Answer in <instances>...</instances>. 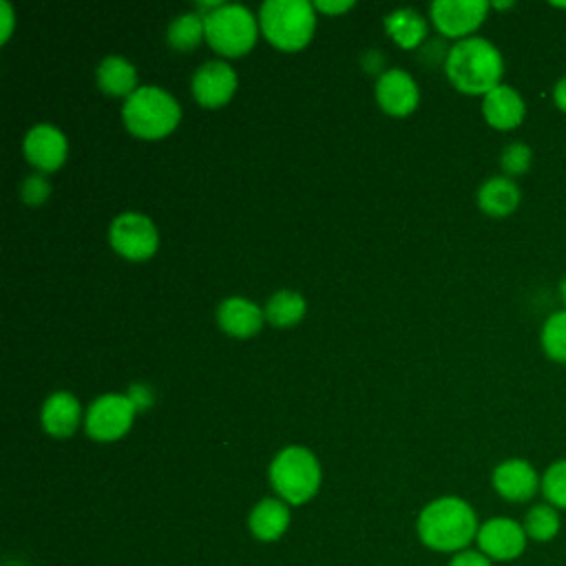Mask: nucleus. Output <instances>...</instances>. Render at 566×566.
Wrapping results in <instances>:
<instances>
[{
  "label": "nucleus",
  "instance_id": "obj_23",
  "mask_svg": "<svg viewBox=\"0 0 566 566\" xmlns=\"http://www.w3.org/2000/svg\"><path fill=\"white\" fill-rule=\"evenodd\" d=\"M539 345L548 360L566 365V307L551 312L539 329Z\"/></svg>",
  "mask_w": 566,
  "mask_h": 566
},
{
  "label": "nucleus",
  "instance_id": "obj_35",
  "mask_svg": "<svg viewBox=\"0 0 566 566\" xmlns=\"http://www.w3.org/2000/svg\"><path fill=\"white\" fill-rule=\"evenodd\" d=\"M491 7H495V9H511L513 2H493Z\"/></svg>",
  "mask_w": 566,
  "mask_h": 566
},
{
  "label": "nucleus",
  "instance_id": "obj_22",
  "mask_svg": "<svg viewBox=\"0 0 566 566\" xmlns=\"http://www.w3.org/2000/svg\"><path fill=\"white\" fill-rule=\"evenodd\" d=\"M522 526L526 531L528 542L548 544L562 531V511H557L548 502H537L526 511V515L522 520Z\"/></svg>",
  "mask_w": 566,
  "mask_h": 566
},
{
  "label": "nucleus",
  "instance_id": "obj_6",
  "mask_svg": "<svg viewBox=\"0 0 566 566\" xmlns=\"http://www.w3.org/2000/svg\"><path fill=\"white\" fill-rule=\"evenodd\" d=\"M206 42L226 57L248 53L256 42V20L243 4H221L203 13Z\"/></svg>",
  "mask_w": 566,
  "mask_h": 566
},
{
  "label": "nucleus",
  "instance_id": "obj_8",
  "mask_svg": "<svg viewBox=\"0 0 566 566\" xmlns=\"http://www.w3.org/2000/svg\"><path fill=\"white\" fill-rule=\"evenodd\" d=\"M135 405L124 394H106L97 398L86 413V433L97 442H113L122 438L135 418Z\"/></svg>",
  "mask_w": 566,
  "mask_h": 566
},
{
  "label": "nucleus",
  "instance_id": "obj_32",
  "mask_svg": "<svg viewBox=\"0 0 566 566\" xmlns=\"http://www.w3.org/2000/svg\"><path fill=\"white\" fill-rule=\"evenodd\" d=\"M354 2H325V0H318L314 2V9L323 11V13H343L347 9H352Z\"/></svg>",
  "mask_w": 566,
  "mask_h": 566
},
{
  "label": "nucleus",
  "instance_id": "obj_5",
  "mask_svg": "<svg viewBox=\"0 0 566 566\" xmlns=\"http://www.w3.org/2000/svg\"><path fill=\"white\" fill-rule=\"evenodd\" d=\"M270 482L285 504H305L321 486V464L305 447H287L272 460Z\"/></svg>",
  "mask_w": 566,
  "mask_h": 566
},
{
  "label": "nucleus",
  "instance_id": "obj_16",
  "mask_svg": "<svg viewBox=\"0 0 566 566\" xmlns=\"http://www.w3.org/2000/svg\"><path fill=\"white\" fill-rule=\"evenodd\" d=\"M263 318H265V312L256 303L241 296L223 298L217 310V321L221 329L237 338L254 336L261 329Z\"/></svg>",
  "mask_w": 566,
  "mask_h": 566
},
{
  "label": "nucleus",
  "instance_id": "obj_31",
  "mask_svg": "<svg viewBox=\"0 0 566 566\" xmlns=\"http://www.w3.org/2000/svg\"><path fill=\"white\" fill-rule=\"evenodd\" d=\"M551 97H553L555 108H557V111H562V113H566V75H562V77L553 84V88H551Z\"/></svg>",
  "mask_w": 566,
  "mask_h": 566
},
{
  "label": "nucleus",
  "instance_id": "obj_28",
  "mask_svg": "<svg viewBox=\"0 0 566 566\" xmlns=\"http://www.w3.org/2000/svg\"><path fill=\"white\" fill-rule=\"evenodd\" d=\"M20 192H22V199H24L29 206H40V203L49 197L51 184L46 181L44 175H31V177H27V179L22 181Z\"/></svg>",
  "mask_w": 566,
  "mask_h": 566
},
{
  "label": "nucleus",
  "instance_id": "obj_17",
  "mask_svg": "<svg viewBox=\"0 0 566 566\" xmlns=\"http://www.w3.org/2000/svg\"><path fill=\"white\" fill-rule=\"evenodd\" d=\"M522 201V190L515 179L506 175H495L486 179L478 190V206L489 217H509L517 210Z\"/></svg>",
  "mask_w": 566,
  "mask_h": 566
},
{
  "label": "nucleus",
  "instance_id": "obj_15",
  "mask_svg": "<svg viewBox=\"0 0 566 566\" xmlns=\"http://www.w3.org/2000/svg\"><path fill=\"white\" fill-rule=\"evenodd\" d=\"M482 115L495 130H513L526 117L524 97L509 84H500L482 97Z\"/></svg>",
  "mask_w": 566,
  "mask_h": 566
},
{
  "label": "nucleus",
  "instance_id": "obj_11",
  "mask_svg": "<svg viewBox=\"0 0 566 566\" xmlns=\"http://www.w3.org/2000/svg\"><path fill=\"white\" fill-rule=\"evenodd\" d=\"M491 484L502 500L524 504V502H531L539 493L542 475L528 460L509 458V460H502L493 469Z\"/></svg>",
  "mask_w": 566,
  "mask_h": 566
},
{
  "label": "nucleus",
  "instance_id": "obj_3",
  "mask_svg": "<svg viewBox=\"0 0 566 566\" xmlns=\"http://www.w3.org/2000/svg\"><path fill=\"white\" fill-rule=\"evenodd\" d=\"M126 128L142 139H161L172 133L181 119L177 99L159 86H139L126 97L122 108Z\"/></svg>",
  "mask_w": 566,
  "mask_h": 566
},
{
  "label": "nucleus",
  "instance_id": "obj_13",
  "mask_svg": "<svg viewBox=\"0 0 566 566\" xmlns=\"http://www.w3.org/2000/svg\"><path fill=\"white\" fill-rule=\"evenodd\" d=\"M66 137L51 124L33 126L24 137V155L42 172L57 170L66 159Z\"/></svg>",
  "mask_w": 566,
  "mask_h": 566
},
{
  "label": "nucleus",
  "instance_id": "obj_14",
  "mask_svg": "<svg viewBox=\"0 0 566 566\" xmlns=\"http://www.w3.org/2000/svg\"><path fill=\"white\" fill-rule=\"evenodd\" d=\"M376 99L385 113L402 117L418 106L420 95L413 77L407 71L389 69L376 82Z\"/></svg>",
  "mask_w": 566,
  "mask_h": 566
},
{
  "label": "nucleus",
  "instance_id": "obj_4",
  "mask_svg": "<svg viewBox=\"0 0 566 566\" xmlns=\"http://www.w3.org/2000/svg\"><path fill=\"white\" fill-rule=\"evenodd\" d=\"M259 24L276 49L298 51L314 35V4L307 0H268L261 4Z\"/></svg>",
  "mask_w": 566,
  "mask_h": 566
},
{
  "label": "nucleus",
  "instance_id": "obj_9",
  "mask_svg": "<svg viewBox=\"0 0 566 566\" xmlns=\"http://www.w3.org/2000/svg\"><path fill=\"white\" fill-rule=\"evenodd\" d=\"M478 551L491 562H513L526 551L528 537L522 522L513 517H491L478 528Z\"/></svg>",
  "mask_w": 566,
  "mask_h": 566
},
{
  "label": "nucleus",
  "instance_id": "obj_10",
  "mask_svg": "<svg viewBox=\"0 0 566 566\" xmlns=\"http://www.w3.org/2000/svg\"><path fill=\"white\" fill-rule=\"evenodd\" d=\"M491 2L484 0H436L431 20L444 38L467 40L486 20Z\"/></svg>",
  "mask_w": 566,
  "mask_h": 566
},
{
  "label": "nucleus",
  "instance_id": "obj_33",
  "mask_svg": "<svg viewBox=\"0 0 566 566\" xmlns=\"http://www.w3.org/2000/svg\"><path fill=\"white\" fill-rule=\"evenodd\" d=\"M0 9H2V22H4V31L0 35V42H7L9 35H11V27H13V11H11L9 2H0Z\"/></svg>",
  "mask_w": 566,
  "mask_h": 566
},
{
  "label": "nucleus",
  "instance_id": "obj_26",
  "mask_svg": "<svg viewBox=\"0 0 566 566\" xmlns=\"http://www.w3.org/2000/svg\"><path fill=\"white\" fill-rule=\"evenodd\" d=\"M539 493L544 495V502L557 511H566V458H559L544 469Z\"/></svg>",
  "mask_w": 566,
  "mask_h": 566
},
{
  "label": "nucleus",
  "instance_id": "obj_27",
  "mask_svg": "<svg viewBox=\"0 0 566 566\" xmlns=\"http://www.w3.org/2000/svg\"><path fill=\"white\" fill-rule=\"evenodd\" d=\"M533 164V150L526 142H511L500 153V168L506 177L515 179L531 170Z\"/></svg>",
  "mask_w": 566,
  "mask_h": 566
},
{
  "label": "nucleus",
  "instance_id": "obj_1",
  "mask_svg": "<svg viewBox=\"0 0 566 566\" xmlns=\"http://www.w3.org/2000/svg\"><path fill=\"white\" fill-rule=\"evenodd\" d=\"M416 528L420 542L427 548L455 555L475 542L480 524L469 502L455 495H447L429 502L420 511Z\"/></svg>",
  "mask_w": 566,
  "mask_h": 566
},
{
  "label": "nucleus",
  "instance_id": "obj_30",
  "mask_svg": "<svg viewBox=\"0 0 566 566\" xmlns=\"http://www.w3.org/2000/svg\"><path fill=\"white\" fill-rule=\"evenodd\" d=\"M128 398L133 400L135 409H146L153 402V394H150V389L146 385H133L130 391H128Z\"/></svg>",
  "mask_w": 566,
  "mask_h": 566
},
{
  "label": "nucleus",
  "instance_id": "obj_19",
  "mask_svg": "<svg viewBox=\"0 0 566 566\" xmlns=\"http://www.w3.org/2000/svg\"><path fill=\"white\" fill-rule=\"evenodd\" d=\"M80 424V402L69 391H57L42 407V427L53 438H69Z\"/></svg>",
  "mask_w": 566,
  "mask_h": 566
},
{
  "label": "nucleus",
  "instance_id": "obj_24",
  "mask_svg": "<svg viewBox=\"0 0 566 566\" xmlns=\"http://www.w3.org/2000/svg\"><path fill=\"white\" fill-rule=\"evenodd\" d=\"M305 314V298L298 292L281 290L265 305V318L276 327H290Z\"/></svg>",
  "mask_w": 566,
  "mask_h": 566
},
{
  "label": "nucleus",
  "instance_id": "obj_29",
  "mask_svg": "<svg viewBox=\"0 0 566 566\" xmlns=\"http://www.w3.org/2000/svg\"><path fill=\"white\" fill-rule=\"evenodd\" d=\"M449 566H493V562L486 555H482L480 551H469L467 548V551L455 553L451 557Z\"/></svg>",
  "mask_w": 566,
  "mask_h": 566
},
{
  "label": "nucleus",
  "instance_id": "obj_20",
  "mask_svg": "<svg viewBox=\"0 0 566 566\" xmlns=\"http://www.w3.org/2000/svg\"><path fill=\"white\" fill-rule=\"evenodd\" d=\"M97 84L104 93L108 95H133L137 86V71L135 66L119 57V55H108L99 62L97 66Z\"/></svg>",
  "mask_w": 566,
  "mask_h": 566
},
{
  "label": "nucleus",
  "instance_id": "obj_18",
  "mask_svg": "<svg viewBox=\"0 0 566 566\" xmlns=\"http://www.w3.org/2000/svg\"><path fill=\"white\" fill-rule=\"evenodd\" d=\"M248 526L256 539L274 542L290 526V509L281 497H263L250 511Z\"/></svg>",
  "mask_w": 566,
  "mask_h": 566
},
{
  "label": "nucleus",
  "instance_id": "obj_7",
  "mask_svg": "<svg viewBox=\"0 0 566 566\" xmlns=\"http://www.w3.org/2000/svg\"><path fill=\"white\" fill-rule=\"evenodd\" d=\"M108 239L113 250L130 261H144L153 256L159 245V234L155 223L139 212L119 214L111 223Z\"/></svg>",
  "mask_w": 566,
  "mask_h": 566
},
{
  "label": "nucleus",
  "instance_id": "obj_21",
  "mask_svg": "<svg viewBox=\"0 0 566 566\" xmlns=\"http://www.w3.org/2000/svg\"><path fill=\"white\" fill-rule=\"evenodd\" d=\"M385 29L402 49H416L427 38V20L413 9H398L385 18Z\"/></svg>",
  "mask_w": 566,
  "mask_h": 566
},
{
  "label": "nucleus",
  "instance_id": "obj_2",
  "mask_svg": "<svg viewBox=\"0 0 566 566\" xmlns=\"http://www.w3.org/2000/svg\"><path fill=\"white\" fill-rule=\"evenodd\" d=\"M449 82L467 95H486L502 84L504 57L495 44L471 35L455 42L444 60Z\"/></svg>",
  "mask_w": 566,
  "mask_h": 566
},
{
  "label": "nucleus",
  "instance_id": "obj_25",
  "mask_svg": "<svg viewBox=\"0 0 566 566\" xmlns=\"http://www.w3.org/2000/svg\"><path fill=\"white\" fill-rule=\"evenodd\" d=\"M206 38L203 15L199 13H184L175 18L168 27V42L177 51H190Z\"/></svg>",
  "mask_w": 566,
  "mask_h": 566
},
{
  "label": "nucleus",
  "instance_id": "obj_34",
  "mask_svg": "<svg viewBox=\"0 0 566 566\" xmlns=\"http://www.w3.org/2000/svg\"><path fill=\"white\" fill-rule=\"evenodd\" d=\"M559 298H562V303L566 307V276L559 281Z\"/></svg>",
  "mask_w": 566,
  "mask_h": 566
},
{
  "label": "nucleus",
  "instance_id": "obj_12",
  "mask_svg": "<svg viewBox=\"0 0 566 566\" xmlns=\"http://www.w3.org/2000/svg\"><path fill=\"white\" fill-rule=\"evenodd\" d=\"M237 91V73L226 62H206L192 75V95L203 108H219Z\"/></svg>",
  "mask_w": 566,
  "mask_h": 566
}]
</instances>
